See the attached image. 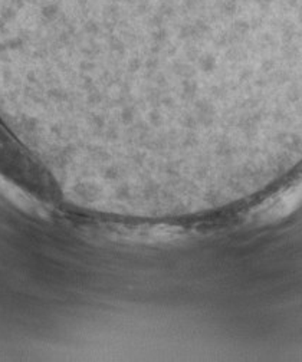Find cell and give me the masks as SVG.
<instances>
[{"mask_svg": "<svg viewBox=\"0 0 302 362\" xmlns=\"http://www.w3.org/2000/svg\"><path fill=\"white\" fill-rule=\"evenodd\" d=\"M301 206H302V181L284 190L278 196H275L271 202H268V204L259 209L257 216L261 217V220H265V221L279 220L282 217H286Z\"/></svg>", "mask_w": 302, "mask_h": 362, "instance_id": "cell-1", "label": "cell"}]
</instances>
